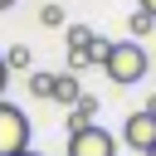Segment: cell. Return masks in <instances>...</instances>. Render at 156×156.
<instances>
[{
  "instance_id": "1",
  "label": "cell",
  "mask_w": 156,
  "mask_h": 156,
  "mask_svg": "<svg viewBox=\"0 0 156 156\" xmlns=\"http://www.w3.org/2000/svg\"><path fill=\"white\" fill-rule=\"evenodd\" d=\"M102 68H107V78H112L117 88H132V83L146 78V49H141L136 39H112Z\"/></svg>"
},
{
  "instance_id": "2",
  "label": "cell",
  "mask_w": 156,
  "mask_h": 156,
  "mask_svg": "<svg viewBox=\"0 0 156 156\" xmlns=\"http://www.w3.org/2000/svg\"><path fill=\"white\" fill-rule=\"evenodd\" d=\"M29 151V117L24 107L0 98V156H24Z\"/></svg>"
},
{
  "instance_id": "3",
  "label": "cell",
  "mask_w": 156,
  "mask_h": 156,
  "mask_svg": "<svg viewBox=\"0 0 156 156\" xmlns=\"http://www.w3.org/2000/svg\"><path fill=\"white\" fill-rule=\"evenodd\" d=\"M68 156H117V136L93 122L83 132H68Z\"/></svg>"
},
{
  "instance_id": "4",
  "label": "cell",
  "mask_w": 156,
  "mask_h": 156,
  "mask_svg": "<svg viewBox=\"0 0 156 156\" xmlns=\"http://www.w3.org/2000/svg\"><path fill=\"white\" fill-rule=\"evenodd\" d=\"M122 146H132L136 156H146L151 146H156V117L151 112H132V117H122Z\"/></svg>"
},
{
  "instance_id": "5",
  "label": "cell",
  "mask_w": 156,
  "mask_h": 156,
  "mask_svg": "<svg viewBox=\"0 0 156 156\" xmlns=\"http://www.w3.org/2000/svg\"><path fill=\"white\" fill-rule=\"evenodd\" d=\"M83 98V83H78V73H54V83H49V102H58V107H73Z\"/></svg>"
},
{
  "instance_id": "6",
  "label": "cell",
  "mask_w": 156,
  "mask_h": 156,
  "mask_svg": "<svg viewBox=\"0 0 156 156\" xmlns=\"http://www.w3.org/2000/svg\"><path fill=\"white\" fill-rule=\"evenodd\" d=\"M93 117H98V98H93V93H83V98L68 107V132H83V127H93Z\"/></svg>"
},
{
  "instance_id": "7",
  "label": "cell",
  "mask_w": 156,
  "mask_h": 156,
  "mask_svg": "<svg viewBox=\"0 0 156 156\" xmlns=\"http://www.w3.org/2000/svg\"><path fill=\"white\" fill-rule=\"evenodd\" d=\"M127 29H132V39H146V34H151V29H156V20H151V15H146V10H136V15H132V20H127Z\"/></svg>"
},
{
  "instance_id": "8",
  "label": "cell",
  "mask_w": 156,
  "mask_h": 156,
  "mask_svg": "<svg viewBox=\"0 0 156 156\" xmlns=\"http://www.w3.org/2000/svg\"><path fill=\"white\" fill-rule=\"evenodd\" d=\"M88 39H93V29H88V24H68V54H83V49H88Z\"/></svg>"
},
{
  "instance_id": "9",
  "label": "cell",
  "mask_w": 156,
  "mask_h": 156,
  "mask_svg": "<svg viewBox=\"0 0 156 156\" xmlns=\"http://www.w3.org/2000/svg\"><path fill=\"white\" fill-rule=\"evenodd\" d=\"M5 68H10V73H15V68H29V49H24V44L5 49Z\"/></svg>"
},
{
  "instance_id": "10",
  "label": "cell",
  "mask_w": 156,
  "mask_h": 156,
  "mask_svg": "<svg viewBox=\"0 0 156 156\" xmlns=\"http://www.w3.org/2000/svg\"><path fill=\"white\" fill-rule=\"evenodd\" d=\"M39 24H44V29H58V24H63V5H44V10H39Z\"/></svg>"
},
{
  "instance_id": "11",
  "label": "cell",
  "mask_w": 156,
  "mask_h": 156,
  "mask_svg": "<svg viewBox=\"0 0 156 156\" xmlns=\"http://www.w3.org/2000/svg\"><path fill=\"white\" fill-rule=\"evenodd\" d=\"M107 49H112V39H98V34H93V39H88V63H102Z\"/></svg>"
},
{
  "instance_id": "12",
  "label": "cell",
  "mask_w": 156,
  "mask_h": 156,
  "mask_svg": "<svg viewBox=\"0 0 156 156\" xmlns=\"http://www.w3.org/2000/svg\"><path fill=\"white\" fill-rule=\"evenodd\" d=\"M49 83H54V73H29V93L34 98H49Z\"/></svg>"
},
{
  "instance_id": "13",
  "label": "cell",
  "mask_w": 156,
  "mask_h": 156,
  "mask_svg": "<svg viewBox=\"0 0 156 156\" xmlns=\"http://www.w3.org/2000/svg\"><path fill=\"white\" fill-rule=\"evenodd\" d=\"M5 83H10V68H5V54H0V98H5Z\"/></svg>"
},
{
  "instance_id": "14",
  "label": "cell",
  "mask_w": 156,
  "mask_h": 156,
  "mask_svg": "<svg viewBox=\"0 0 156 156\" xmlns=\"http://www.w3.org/2000/svg\"><path fill=\"white\" fill-rule=\"evenodd\" d=\"M141 112H151V117H156V93H151V98H146V107H141Z\"/></svg>"
},
{
  "instance_id": "15",
  "label": "cell",
  "mask_w": 156,
  "mask_h": 156,
  "mask_svg": "<svg viewBox=\"0 0 156 156\" xmlns=\"http://www.w3.org/2000/svg\"><path fill=\"white\" fill-rule=\"evenodd\" d=\"M141 10H146V15H151V20H156V0H141Z\"/></svg>"
},
{
  "instance_id": "16",
  "label": "cell",
  "mask_w": 156,
  "mask_h": 156,
  "mask_svg": "<svg viewBox=\"0 0 156 156\" xmlns=\"http://www.w3.org/2000/svg\"><path fill=\"white\" fill-rule=\"evenodd\" d=\"M10 5H15V0H0V10H10Z\"/></svg>"
},
{
  "instance_id": "17",
  "label": "cell",
  "mask_w": 156,
  "mask_h": 156,
  "mask_svg": "<svg viewBox=\"0 0 156 156\" xmlns=\"http://www.w3.org/2000/svg\"><path fill=\"white\" fill-rule=\"evenodd\" d=\"M146 156H156V146H151V151H146Z\"/></svg>"
},
{
  "instance_id": "18",
  "label": "cell",
  "mask_w": 156,
  "mask_h": 156,
  "mask_svg": "<svg viewBox=\"0 0 156 156\" xmlns=\"http://www.w3.org/2000/svg\"><path fill=\"white\" fill-rule=\"evenodd\" d=\"M24 156H39V151H24Z\"/></svg>"
}]
</instances>
